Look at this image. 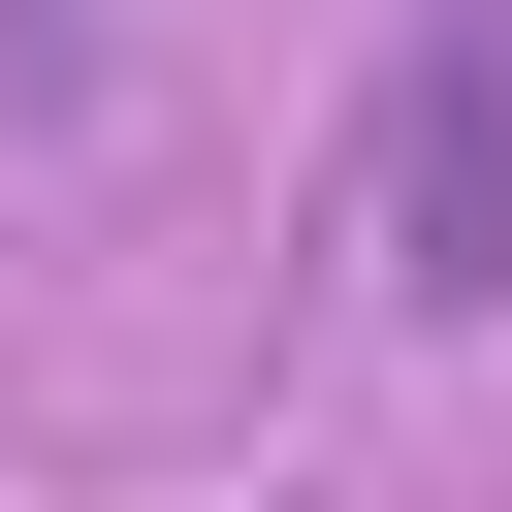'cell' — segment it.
<instances>
[{
  "label": "cell",
  "instance_id": "6da1fadb",
  "mask_svg": "<svg viewBox=\"0 0 512 512\" xmlns=\"http://www.w3.org/2000/svg\"><path fill=\"white\" fill-rule=\"evenodd\" d=\"M384 288L416 320L512 288V0H416V64H384Z\"/></svg>",
  "mask_w": 512,
  "mask_h": 512
}]
</instances>
